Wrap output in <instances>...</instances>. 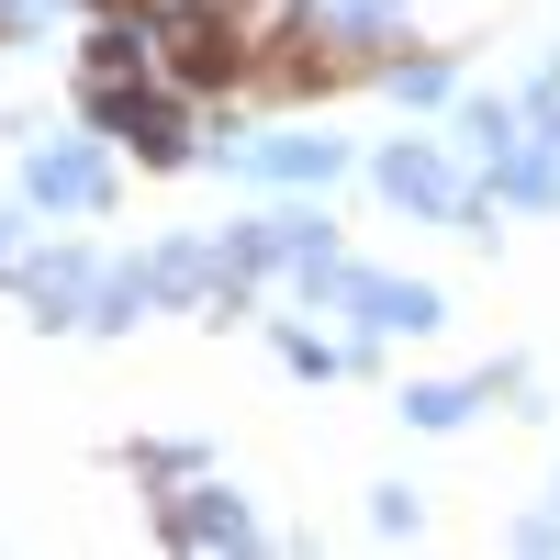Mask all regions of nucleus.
Segmentation results:
<instances>
[{
    "label": "nucleus",
    "instance_id": "1",
    "mask_svg": "<svg viewBox=\"0 0 560 560\" xmlns=\"http://www.w3.org/2000/svg\"><path fill=\"white\" fill-rule=\"evenodd\" d=\"M34 191H45V202H79V191H90V158H45Z\"/></svg>",
    "mask_w": 560,
    "mask_h": 560
},
{
    "label": "nucleus",
    "instance_id": "2",
    "mask_svg": "<svg viewBox=\"0 0 560 560\" xmlns=\"http://www.w3.org/2000/svg\"><path fill=\"white\" fill-rule=\"evenodd\" d=\"M393 191H404V202H438V191H448V179H438L427 158H393Z\"/></svg>",
    "mask_w": 560,
    "mask_h": 560
},
{
    "label": "nucleus",
    "instance_id": "3",
    "mask_svg": "<svg viewBox=\"0 0 560 560\" xmlns=\"http://www.w3.org/2000/svg\"><path fill=\"white\" fill-rule=\"evenodd\" d=\"M102 12H124V0H102Z\"/></svg>",
    "mask_w": 560,
    "mask_h": 560
}]
</instances>
